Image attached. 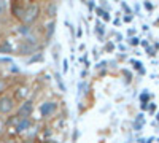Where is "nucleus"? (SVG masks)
<instances>
[{"label": "nucleus", "instance_id": "nucleus-1", "mask_svg": "<svg viewBox=\"0 0 159 143\" xmlns=\"http://www.w3.org/2000/svg\"><path fill=\"white\" fill-rule=\"evenodd\" d=\"M42 15H43V7L40 3H37V2H29V3H25L21 22L27 24V25H32V27H34V25L40 21Z\"/></svg>", "mask_w": 159, "mask_h": 143}, {"label": "nucleus", "instance_id": "nucleus-2", "mask_svg": "<svg viewBox=\"0 0 159 143\" xmlns=\"http://www.w3.org/2000/svg\"><path fill=\"white\" fill-rule=\"evenodd\" d=\"M59 102L54 100V99H46L43 100L42 103H40V107H38V111H40V116H42L43 119H49L52 118L57 111H59Z\"/></svg>", "mask_w": 159, "mask_h": 143}, {"label": "nucleus", "instance_id": "nucleus-3", "mask_svg": "<svg viewBox=\"0 0 159 143\" xmlns=\"http://www.w3.org/2000/svg\"><path fill=\"white\" fill-rule=\"evenodd\" d=\"M18 108V103L15 102L10 94H3L0 96V114L7 116V114H15Z\"/></svg>", "mask_w": 159, "mask_h": 143}, {"label": "nucleus", "instance_id": "nucleus-4", "mask_svg": "<svg viewBox=\"0 0 159 143\" xmlns=\"http://www.w3.org/2000/svg\"><path fill=\"white\" fill-rule=\"evenodd\" d=\"M30 96H32V89L27 84H18V86H15L13 94H11V97L15 99V102L18 103V105L22 103V102H25V100H29Z\"/></svg>", "mask_w": 159, "mask_h": 143}, {"label": "nucleus", "instance_id": "nucleus-5", "mask_svg": "<svg viewBox=\"0 0 159 143\" xmlns=\"http://www.w3.org/2000/svg\"><path fill=\"white\" fill-rule=\"evenodd\" d=\"M38 51H42V49H38L37 46H32L30 43L25 42L24 38H21L16 45V53L15 54H18L21 57H32L35 53H38Z\"/></svg>", "mask_w": 159, "mask_h": 143}, {"label": "nucleus", "instance_id": "nucleus-6", "mask_svg": "<svg viewBox=\"0 0 159 143\" xmlns=\"http://www.w3.org/2000/svg\"><path fill=\"white\" fill-rule=\"evenodd\" d=\"M34 110H35V105H34V100L29 99V100H25L22 103H19L18 108H16V114L19 116V118H32V114H34Z\"/></svg>", "mask_w": 159, "mask_h": 143}, {"label": "nucleus", "instance_id": "nucleus-7", "mask_svg": "<svg viewBox=\"0 0 159 143\" xmlns=\"http://www.w3.org/2000/svg\"><path fill=\"white\" fill-rule=\"evenodd\" d=\"M56 32V19H48L43 27H42V35H43V43H49V40L52 38Z\"/></svg>", "mask_w": 159, "mask_h": 143}, {"label": "nucleus", "instance_id": "nucleus-8", "mask_svg": "<svg viewBox=\"0 0 159 143\" xmlns=\"http://www.w3.org/2000/svg\"><path fill=\"white\" fill-rule=\"evenodd\" d=\"M34 126V119L32 118H22L19 119L18 126L15 127V135H25Z\"/></svg>", "mask_w": 159, "mask_h": 143}, {"label": "nucleus", "instance_id": "nucleus-9", "mask_svg": "<svg viewBox=\"0 0 159 143\" xmlns=\"http://www.w3.org/2000/svg\"><path fill=\"white\" fill-rule=\"evenodd\" d=\"M24 8H25V3H22V2H13L10 5V15H11V18L18 19L21 22L22 15H24Z\"/></svg>", "mask_w": 159, "mask_h": 143}, {"label": "nucleus", "instance_id": "nucleus-10", "mask_svg": "<svg viewBox=\"0 0 159 143\" xmlns=\"http://www.w3.org/2000/svg\"><path fill=\"white\" fill-rule=\"evenodd\" d=\"M57 11H59V5H57V2H48V3L45 5L43 15H45L48 19H56Z\"/></svg>", "mask_w": 159, "mask_h": 143}, {"label": "nucleus", "instance_id": "nucleus-11", "mask_svg": "<svg viewBox=\"0 0 159 143\" xmlns=\"http://www.w3.org/2000/svg\"><path fill=\"white\" fill-rule=\"evenodd\" d=\"M16 53V46L10 42V38H5V40L0 42V54H13Z\"/></svg>", "mask_w": 159, "mask_h": 143}, {"label": "nucleus", "instance_id": "nucleus-12", "mask_svg": "<svg viewBox=\"0 0 159 143\" xmlns=\"http://www.w3.org/2000/svg\"><path fill=\"white\" fill-rule=\"evenodd\" d=\"M35 29L32 27V25H27V24H22V22H19L18 25H16V34L21 37V38H25V37H29L32 32H34Z\"/></svg>", "mask_w": 159, "mask_h": 143}, {"label": "nucleus", "instance_id": "nucleus-13", "mask_svg": "<svg viewBox=\"0 0 159 143\" xmlns=\"http://www.w3.org/2000/svg\"><path fill=\"white\" fill-rule=\"evenodd\" d=\"M97 38H99V42H105L103 40V37L105 34H107V29H105V24L102 22V19H96V29H94Z\"/></svg>", "mask_w": 159, "mask_h": 143}, {"label": "nucleus", "instance_id": "nucleus-14", "mask_svg": "<svg viewBox=\"0 0 159 143\" xmlns=\"http://www.w3.org/2000/svg\"><path fill=\"white\" fill-rule=\"evenodd\" d=\"M19 116L15 113V114H10L8 118H7V131H10V129H15L16 126H18V123H19Z\"/></svg>", "mask_w": 159, "mask_h": 143}, {"label": "nucleus", "instance_id": "nucleus-15", "mask_svg": "<svg viewBox=\"0 0 159 143\" xmlns=\"http://www.w3.org/2000/svg\"><path fill=\"white\" fill-rule=\"evenodd\" d=\"M54 78H56V83H57V87L61 89V92H67V86H65V83H64L62 73L56 72V73H54Z\"/></svg>", "mask_w": 159, "mask_h": 143}, {"label": "nucleus", "instance_id": "nucleus-16", "mask_svg": "<svg viewBox=\"0 0 159 143\" xmlns=\"http://www.w3.org/2000/svg\"><path fill=\"white\" fill-rule=\"evenodd\" d=\"M143 124H145V116H143V113H139L135 121H134V129H135V131H142Z\"/></svg>", "mask_w": 159, "mask_h": 143}, {"label": "nucleus", "instance_id": "nucleus-17", "mask_svg": "<svg viewBox=\"0 0 159 143\" xmlns=\"http://www.w3.org/2000/svg\"><path fill=\"white\" fill-rule=\"evenodd\" d=\"M10 2H7V0H0V18H3L7 13L10 11Z\"/></svg>", "mask_w": 159, "mask_h": 143}, {"label": "nucleus", "instance_id": "nucleus-18", "mask_svg": "<svg viewBox=\"0 0 159 143\" xmlns=\"http://www.w3.org/2000/svg\"><path fill=\"white\" fill-rule=\"evenodd\" d=\"M43 59H45V54L42 53V51H38V53H35L32 57H29L27 64H34V62H43Z\"/></svg>", "mask_w": 159, "mask_h": 143}, {"label": "nucleus", "instance_id": "nucleus-19", "mask_svg": "<svg viewBox=\"0 0 159 143\" xmlns=\"http://www.w3.org/2000/svg\"><path fill=\"white\" fill-rule=\"evenodd\" d=\"M129 62L132 64V65H134V69H135V70H139V73H140V75H145V69H143V64H142L140 60H135V59H130Z\"/></svg>", "mask_w": 159, "mask_h": 143}, {"label": "nucleus", "instance_id": "nucleus-20", "mask_svg": "<svg viewBox=\"0 0 159 143\" xmlns=\"http://www.w3.org/2000/svg\"><path fill=\"white\" fill-rule=\"evenodd\" d=\"M8 81L5 80L3 76H0V96H3V94H7V91H8Z\"/></svg>", "mask_w": 159, "mask_h": 143}, {"label": "nucleus", "instance_id": "nucleus-21", "mask_svg": "<svg viewBox=\"0 0 159 143\" xmlns=\"http://www.w3.org/2000/svg\"><path fill=\"white\" fill-rule=\"evenodd\" d=\"M7 134V118L0 114V137H3Z\"/></svg>", "mask_w": 159, "mask_h": 143}, {"label": "nucleus", "instance_id": "nucleus-22", "mask_svg": "<svg viewBox=\"0 0 159 143\" xmlns=\"http://www.w3.org/2000/svg\"><path fill=\"white\" fill-rule=\"evenodd\" d=\"M42 132H43V138L42 140H51V137H52V127L49 126H46L45 129H42Z\"/></svg>", "mask_w": 159, "mask_h": 143}, {"label": "nucleus", "instance_id": "nucleus-23", "mask_svg": "<svg viewBox=\"0 0 159 143\" xmlns=\"http://www.w3.org/2000/svg\"><path fill=\"white\" fill-rule=\"evenodd\" d=\"M115 49H116V45L111 40H108L107 43H105V46H103V53H113Z\"/></svg>", "mask_w": 159, "mask_h": 143}, {"label": "nucleus", "instance_id": "nucleus-24", "mask_svg": "<svg viewBox=\"0 0 159 143\" xmlns=\"http://www.w3.org/2000/svg\"><path fill=\"white\" fill-rule=\"evenodd\" d=\"M59 49H61V46L59 45H54V46H52V51H51L52 59H54L56 64H59Z\"/></svg>", "mask_w": 159, "mask_h": 143}, {"label": "nucleus", "instance_id": "nucleus-25", "mask_svg": "<svg viewBox=\"0 0 159 143\" xmlns=\"http://www.w3.org/2000/svg\"><path fill=\"white\" fill-rule=\"evenodd\" d=\"M78 89H80V96L86 94L88 91H89V84H88L86 81H81V83H80V86H78Z\"/></svg>", "mask_w": 159, "mask_h": 143}, {"label": "nucleus", "instance_id": "nucleus-26", "mask_svg": "<svg viewBox=\"0 0 159 143\" xmlns=\"http://www.w3.org/2000/svg\"><path fill=\"white\" fill-rule=\"evenodd\" d=\"M2 143H21V140H18L16 135H7Z\"/></svg>", "mask_w": 159, "mask_h": 143}, {"label": "nucleus", "instance_id": "nucleus-27", "mask_svg": "<svg viewBox=\"0 0 159 143\" xmlns=\"http://www.w3.org/2000/svg\"><path fill=\"white\" fill-rule=\"evenodd\" d=\"M153 96L151 94H148L147 91H145V92L140 96V103H150V99H151Z\"/></svg>", "mask_w": 159, "mask_h": 143}, {"label": "nucleus", "instance_id": "nucleus-28", "mask_svg": "<svg viewBox=\"0 0 159 143\" xmlns=\"http://www.w3.org/2000/svg\"><path fill=\"white\" fill-rule=\"evenodd\" d=\"M127 43H129L130 46H139V45H140V38H139V37H130L129 40H127Z\"/></svg>", "mask_w": 159, "mask_h": 143}, {"label": "nucleus", "instance_id": "nucleus-29", "mask_svg": "<svg viewBox=\"0 0 159 143\" xmlns=\"http://www.w3.org/2000/svg\"><path fill=\"white\" fill-rule=\"evenodd\" d=\"M0 64H10V65H13V57L11 56H2L0 57Z\"/></svg>", "mask_w": 159, "mask_h": 143}, {"label": "nucleus", "instance_id": "nucleus-30", "mask_svg": "<svg viewBox=\"0 0 159 143\" xmlns=\"http://www.w3.org/2000/svg\"><path fill=\"white\" fill-rule=\"evenodd\" d=\"M70 70V67H69V60L67 59H64L62 60V73H67Z\"/></svg>", "mask_w": 159, "mask_h": 143}, {"label": "nucleus", "instance_id": "nucleus-31", "mask_svg": "<svg viewBox=\"0 0 159 143\" xmlns=\"http://www.w3.org/2000/svg\"><path fill=\"white\" fill-rule=\"evenodd\" d=\"M121 8L126 11V15H132V10H130V7H129L126 2H121Z\"/></svg>", "mask_w": 159, "mask_h": 143}, {"label": "nucleus", "instance_id": "nucleus-32", "mask_svg": "<svg viewBox=\"0 0 159 143\" xmlns=\"http://www.w3.org/2000/svg\"><path fill=\"white\" fill-rule=\"evenodd\" d=\"M156 110H157L156 103H154V102H150V105H148V113H150V114H153V113H154Z\"/></svg>", "mask_w": 159, "mask_h": 143}, {"label": "nucleus", "instance_id": "nucleus-33", "mask_svg": "<svg viewBox=\"0 0 159 143\" xmlns=\"http://www.w3.org/2000/svg\"><path fill=\"white\" fill-rule=\"evenodd\" d=\"M147 54H148L150 57L156 56V49H154V46H148V48H147Z\"/></svg>", "mask_w": 159, "mask_h": 143}, {"label": "nucleus", "instance_id": "nucleus-34", "mask_svg": "<svg viewBox=\"0 0 159 143\" xmlns=\"http://www.w3.org/2000/svg\"><path fill=\"white\" fill-rule=\"evenodd\" d=\"M123 75L126 76V80H127V83H130V81H132V73H130L129 70H126V69H124V70H123Z\"/></svg>", "mask_w": 159, "mask_h": 143}, {"label": "nucleus", "instance_id": "nucleus-35", "mask_svg": "<svg viewBox=\"0 0 159 143\" xmlns=\"http://www.w3.org/2000/svg\"><path fill=\"white\" fill-rule=\"evenodd\" d=\"M121 19H123V22H132V19H134V15H124Z\"/></svg>", "mask_w": 159, "mask_h": 143}, {"label": "nucleus", "instance_id": "nucleus-36", "mask_svg": "<svg viewBox=\"0 0 159 143\" xmlns=\"http://www.w3.org/2000/svg\"><path fill=\"white\" fill-rule=\"evenodd\" d=\"M143 7H145V10H147V11H153V8H154V5L150 3V2H143Z\"/></svg>", "mask_w": 159, "mask_h": 143}, {"label": "nucleus", "instance_id": "nucleus-37", "mask_svg": "<svg viewBox=\"0 0 159 143\" xmlns=\"http://www.w3.org/2000/svg\"><path fill=\"white\" fill-rule=\"evenodd\" d=\"M121 24H123V19L121 18H115L113 19V25H115V27H119Z\"/></svg>", "mask_w": 159, "mask_h": 143}, {"label": "nucleus", "instance_id": "nucleus-38", "mask_svg": "<svg viewBox=\"0 0 159 143\" xmlns=\"http://www.w3.org/2000/svg\"><path fill=\"white\" fill-rule=\"evenodd\" d=\"M84 5L88 7L89 11H94V10H96V3H94V2H88V3H84Z\"/></svg>", "mask_w": 159, "mask_h": 143}, {"label": "nucleus", "instance_id": "nucleus-39", "mask_svg": "<svg viewBox=\"0 0 159 143\" xmlns=\"http://www.w3.org/2000/svg\"><path fill=\"white\" fill-rule=\"evenodd\" d=\"M115 40L118 42V45L123 43V35H121V34H115Z\"/></svg>", "mask_w": 159, "mask_h": 143}, {"label": "nucleus", "instance_id": "nucleus-40", "mask_svg": "<svg viewBox=\"0 0 159 143\" xmlns=\"http://www.w3.org/2000/svg\"><path fill=\"white\" fill-rule=\"evenodd\" d=\"M10 72L11 73H19V69L15 65V64H13V65H10Z\"/></svg>", "mask_w": 159, "mask_h": 143}, {"label": "nucleus", "instance_id": "nucleus-41", "mask_svg": "<svg viewBox=\"0 0 159 143\" xmlns=\"http://www.w3.org/2000/svg\"><path fill=\"white\" fill-rule=\"evenodd\" d=\"M88 75H89V70H86V69H83L81 70V78H83V81L86 80V78H88Z\"/></svg>", "mask_w": 159, "mask_h": 143}, {"label": "nucleus", "instance_id": "nucleus-42", "mask_svg": "<svg viewBox=\"0 0 159 143\" xmlns=\"http://www.w3.org/2000/svg\"><path fill=\"white\" fill-rule=\"evenodd\" d=\"M83 37V27H78L76 29V38H81Z\"/></svg>", "mask_w": 159, "mask_h": 143}, {"label": "nucleus", "instance_id": "nucleus-43", "mask_svg": "<svg viewBox=\"0 0 159 143\" xmlns=\"http://www.w3.org/2000/svg\"><path fill=\"white\" fill-rule=\"evenodd\" d=\"M38 143H59V141H56L54 138H51V140H38Z\"/></svg>", "mask_w": 159, "mask_h": 143}, {"label": "nucleus", "instance_id": "nucleus-44", "mask_svg": "<svg viewBox=\"0 0 159 143\" xmlns=\"http://www.w3.org/2000/svg\"><path fill=\"white\" fill-rule=\"evenodd\" d=\"M118 49L121 51V53H126V49H127V48H126V45H123V43H119V45H118Z\"/></svg>", "mask_w": 159, "mask_h": 143}, {"label": "nucleus", "instance_id": "nucleus-45", "mask_svg": "<svg viewBox=\"0 0 159 143\" xmlns=\"http://www.w3.org/2000/svg\"><path fill=\"white\" fill-rule=\"evenodd\" d=\"M92 54H94V57H96V59H99V56H100L102 53H99L97 48H94V49H92Z\"/></svg>", "mask_w": 159, "mask_h": 143}, {"label": "nucleus", "instance_id": "nucleus-46", "mask_svg": "<svg viewBox=\"0 0 159 143\" xmlns=\"http://www.w3.org/2000/svg\"><path fill=\"white\" fill-rule=\"evenodd\" d=\"M78 129H75V134H72V141H76V138H78Z\"/></svg>", "mask_w": 159, "mask_h": 143}, {"label": "nucleus", "instance_id": "nucleus-47", "mask_svg": "<svg viewBox=\"0 0 159 143\" xmlns=\"http://www.w3.org/2000/svg\"><path fill=\"white\" fill-rule=\"evenodd\" d=\"M127 35H129V38L130 37H135V29H129L127 30Z\"/></svg>", "mask_w": 159, "mask_h": 143}, {"label": "nucleus", "instance_id": "nucleus-48", "mask_svg": "<svg viewBox=\"0 0 159 143\" xmlns=\"http://www.w3.org/2000/svg\"><path fill=\"white\" fill-rule=\"evenodd\" d=\"M140 45H142V46H143V48H145V49H147V48H148V46H150V43H148V42H147V40H142V42H140Z\"/></svg>", "mask_w": 159, "mask_h": 143}, {"label": "nucleus", "instance_id": "nucleus-49", "mask_svg": "<svg viewBox=\"0 0 159 143\" xmlns=\"http://www.w3.org/2000/svg\"><path fill=\"white\" fill-rule=\"evenodd\" d=\"M116 64H118L116 60H108V67H110V69H111V67L115 69V67H116Z\"/></svg>", "mask_w": 159, "mask_h": 143}, {"label": "nucleus", "instance_id": "nucleus-50", "mask_svg": "<svg viewBox=\"0 0 159 143\" xmlns=\"http://www.w3.org/2000/svg\"><path fill=\"white\" fill-rule=\"evenodd\" d=\"M154 141V138L151 137V138H147V140H143V143H153Z\"/></svg>", "mask_w": 159, "mask_h": 143}, {"label": "nucleus", "instance_id": "nucleus-51", "mask_svg": "<svg viewBox=\"0 0 159 143\" xmlns=\"http://www.w3.org/2000/svg\"><path fill=\"white\" fill-rule=\"evenodd\" d=\"M78 49H80V51H84V49H86V45H84V43H81V45H80V48H78Z\"/></svg>", "mask_w": 159, "mask_h": 143}, {"label": "nucleus", "instance_id": "nucleus-52", "mask_svg": "<svg viewBox=\"0 0 159 143\" xmlns=\"http://www.w3.org/2000/svg\"><path fill=\"white\" fill-rule=\"evenodd\" d=\"M156 119L159 121V111H157V114H156Z\"/></svg>", "mask_w": 159, "mask_h": 143}]
</instances>
